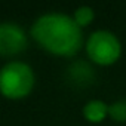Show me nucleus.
Instances as JSON below:
<instances>
[{"label":"nucleus","instance_id":"obj_5","mask_svg":"<svg viewBox=\"0 0 126 126\" xmlns=\"http://www.w3.org/2000/svg\"><path fill=\"white\" fill-rule=\"evenodd\" d=\"M83 114L86 117V120L92 122V123H98V122H102L105 119V116L108 114V105L102 101H91L85 105L83 108Z\"/></svg>","mask_w":126,"mask_h":126},{"label":"nucleus","instance_id":"obj_2","mask_svg":"<svg viewBox=\"0 0 126 126\" xmlns=\"http://www.w3.org/2000/svg\"><path fill=\"white\" fill-rule=\"evenodd\" d=\"M34 86V74L30 65L19 61L6 64L0 70V92L6 98L19 99L27 96Z\"/></svg>","mask_w":126,"mask_h":126},{"label":"nucleus","instance_id":"obj_6","mask_svg":"<svg viewBox=\"0 0 126 126\" xmlns=\"http://www.w3.org/2000/svg\"><path fill=\"white\" fill-rule=\"evenodd\" d=\"M92 19H94V11L89 6H82L74 12V21L79 27L88 25Z\"/></svg>","mask_w":126,"mask_h":126},{"label":"nucleus","instance_id":"obj_1","mask_svg":"<svg viewBox=\"0 0 126 126\" xmlns=\"http://www.w3.org/2000/svg\"><path fill=\"white\" fill-rule=\"evenodd\" d=\"M31 36L46 50L61 56H71L82 46L80 27L73 18L62 14L42 15L33 24Z\"/></svg>","mask_w":126,"mask_h":126},{"label":"nucleus","instance_id":"obj_7","mask_svg":"<svg viewBox=\"0 0 126 126\" xmlns=\"http://www.w3.org/2000/svg\"><path fill=\"white\" fill-rule=\"evenodd\" d=\"M108 114L116 122L126 120V101H117L113 105H108Z\"/></svg>","mask_w":126,"mask_h":126},{"label":"nucleus","instance_id":"obj_4","mask_svg":"<svg viewBox=\"0 0 126 126\" xmlns=\"http://www.w3.org/2000/svg\"><path fill=\"white\" fill-rule=\"evenodd\" d=\"M27 47V36L21 27L12 22L0 24V55L14 56Z\"/></svg>","mask_w":126,"mask_h":126},{"label":"nucleus","instance_id":"obj_3","mask_svg":"<svg viewBox=\"0 0 126 126\" xmlns=\"http://www.w3.org/2000/svg\"><path fill=\"white\" fill-rule=\"evenodd\" d=\"M88 55L101 65H110L120 56V42L110 31H95L86 45Z\"/></svg>","mask_w":126,"mask_h":126}]
</instances>
